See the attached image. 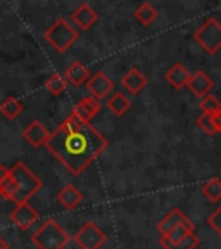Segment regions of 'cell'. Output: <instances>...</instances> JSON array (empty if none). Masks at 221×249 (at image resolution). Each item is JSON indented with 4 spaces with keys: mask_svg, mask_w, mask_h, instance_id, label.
<instances>
[{
    "mask_svg": "<svg viewBox=\"0 0 221 249\" xmlns=\"http://www.w3.org/2000/svg\"><path fill=\"white\" fill-rule=\"evenodd\" d=\"M109 142L92 124L73 113L62 121L47 139V151L69 171L80 175L107 149Z\"/></svg>",
    "mask_w": 221,
    "mask_h": 249,
    "instance_id": "1",
    "label": "cell"
},
{
    "mask_svg": "<svg viewBox=\"0 0 221 249\" xmlns=\"http://www.w3.org/2000/svg\"><path fill=\"white\" fill-rule=\"evenodd\" d=\"M11 177L16 180V185H17V192H16L14 199H12L16 204L30 202V199L42 189V180L23 161H17L11 168Z\"/></svg>",
    "mask_w": 221,
    "mask_h": 249,
    "instance_id": "2",
    "label": "cell"
},
{
    "mask_svg": "<svg viewBox=\"0 0 221 249\" xmlns=\"http://www.w3.org/2000/svg\"><path fill=\"white\" fill-rule=\"evenodd\" d=\"M31 242L38 249H66L69 235L55 220L49 218L47 222L42 223V227L33 232Z\"/></svg>",
    "mask_w": 221,
    "mask_h": 249,
    "instance_id": "3",
    "label": "cell"
},
{
    "mask_svg": "<svg viewBox=\"0 0 221 249\" xmlns=\"http://www.w3.org/2000/svg\"><path fill=\"white\" fill-rule=\"evenodd\" d=\"M43 38L51 43L57 52H66L71 45L78 40V31L66 18H59L54 24L47 28Z\"/></svg>",
    "mask_w": 221,
    "mask_h": 249,
    "instance_id": "4",
    "label": "cell"
},
{
    "mask_svg": "<svg viewBox=\"0 0 221 249\" xmlns=\"http://www.w3.org/2000/svg\"><path fill=\"white\" fill-rule=\"evenodd\" d=\"M194 40L209 55H214L221 51V23L214 18H207L201 26L195 30Z\"/></svg>",
    "mask_w": 221,
    "mask_h": 249,
    "instance_id": "5",
    "label": "cell"
},
{
    "mask_svg": "<svg viewBox=\"0 0 221 249\" xmlns=\"http://www.w3.org/2000/svg\"><path fill=\"white\" fill-rule=\"evenodd\" d=\"M73 241L76 242L80 249H101L107 241V235L93 222H86L73 235Z\"/></svg>",
    "mask_w": 221,
    "mask_h": 249,
    "instance_id": "6",
    "label": "cell"
},
{
    "mask_svg": "<svg viewBox=\"0 0 221 249\" xmlns=\"http://www.w3.org/2000/svg\"><path fill=\"white\" fill-rule=\"evenodd\" d=\"M9 218L19 230H28L38 222L40 214L30 202H23V204H16V208L11 211Z\"/></svg>",
    "mask_w": 221,
    "mask_h": 249,
    "instance_id": "7",
    "label": "cell"
},
{
    "mask_svg": "<svg viewBox=\"0 0 221 249\" xmlns=\"http://www.w3.org/2000/svg\"><path fill=\"white\" fill-rule=\"evenodd\" d=\"M86 89H88V92L92 93V97H95L99 101V99L107 97L109 93L113 92L114 83L107 74L99 71V73L90 76V80L86 82Z\"/></svg>",
    "mask_w": 221,
    "mask_h": 249,
    "instance_id": "8",
    "label": "cell"
},
{
    "mask_svg": "<svg viewBox=\"0 0 221 249\" xmlns=\"http://www.w3.org/2000/svg\"><path fill=\"white\" fill-rule=\"evenodd\" d=\"M51 137V132L45 128V124H42V121L35 120L28 124L26 128L23 130V139L26 140L28 144L33 147H42L45 145L47 139Z\"/></svg>",
    "mask_w": 221,
    "mask_h": 249,
    "instance_id": "9",
    "label": "cell"
},
{
    "mask_svg": "<svg viewBox=\"0 0 221 249\" xmlns=\"http://www.w3.org/2000/svg\"><path fill=\"white\" fill-rule=\"evenodd\" d=\"M71 21H73L80 30L86 31L99 21V14L90 4H82L73 14H71Z\"/></svg>",
    "mask_w": 221,
    "mask_h": 249,
    "instance_id": "10",
    "label": "cell"
},
{
    "mask_svg": "<svg viewBox=\"0 0 221 249\" xmlns=\"http://www.w3.org/2000/svg\"><path fill=\"white\" fill-rule=\"evenodd\" d=\"M213 80L207 76L204 71H195L190 74V80H188V90L194 93L195 97H206L207 93H211L213 90Z\"/></svg>",
    "mask_w": 221,
    "mask_h": 249,
    "instance_id": "11",
    "label": "cell"
},
{
    "mask_svg": "<svg viewBox=\"0 0 221 249\" xmlns=\"http://www.w3.org/2000/svg\"><path fill=\"white\" fill-rule=\"evenodd\" d=\"M101 109H102L101 101H97L95 97H85L73 107V114L76 118H80L82 121L90 123V120L93 116H97Z\"/></svg>",
    "mask_w": 221,
    "mask_h": 249,
    "instance_id": "12",
    "label": "cell"
},
{
    "mask_svg": "<svg viewBox=\"0 0 221 249\" xmlns=\"http://www.w3.org/2000/svg\"><path fill=\"white\" fill-rule=\"evenodd\" d=\"M121 85L128 90L132 95H136L147 87V76L142 71H138L136 68H132L126 74H123L121 78Z\"/></svg>",
    "mask_w": 221,
    "mask_h": 249,
    "instance_id": "13",
    "label": "cell"
},
{
    "mask_svg": "<svg viewBox=\"0 0 221 249\" xmlns=\"http://www.w3.org/2000/svg\"><path fill=\"white\" fill-rule=\"evenodd\" d=\"M64 78L66 82L71 83L73 87H82L83 83H86L90 80V70L80 61H74L73 64L66 68L64 71Z\"/></svg>",
    "mask_w": 221,
    "mask_h": 249,
    "instance_id": "14",
    "label": "cell"
},
{
    "mask_svg": "<svg viewBox=\"0 0 221 249\" xmlns=\"http://www.w3.org/2000/svg\"><path fill=\"white\" fill-rule=\"evenodd\" d=\"M195 230V225L194 222H192L190 218H185L182 223H180L178 227H175V229L171 230L168 235H161L159 239V244L161 246H166V244H176V242L183 241V239L188 235V233H194Z\"/></svg>",
    "mask_w": 221,
    "mask_h": 249,
    "instance_id": "15",
    "label": "cell"
},
{
    "mask_svg": "<svg viewBox=\"0 0 221 249\" xmlns=\"http://www.w3.org/2000/svg\"><path fill=\"white\" fill-rule=\"evenodd\" d=\"M190 71L187 70L183 64H180V62H176V64H173V66L170 68V70L166 71V74H164V78H166V82L170 83L171 87L175 90H180L183 89V87L188 85V80H190Z\"/></svg>",
    "mask_w": 221,
    "mask_h": 249,
    "instance_id": "16",
    "label": "cell"
},
{
    "mask_svg": "<svg viewBox=\"0 0 221 249\" xmlns=\"http://www.w3.org/2000/svg\"><path fill=\"white\" fill-rule=\"evenodd\" d=\"M57 201L61 202L66 210H74V208L83 201V194L78 191L73 183H68V185H64L61 191H59Z\"/></svg>",
    "mask_w": 221,
    "mask_h": 249,
    "instance_id": "17",
    "label": "cell"
},
{
    "mask_svg": "<svg viewBox=\"0 0 221 249\" xmlns=\"http://www.w3.org/2000/svg\"><path fill=\"white\" fill-rule=\"evenodd\" d=\"M185 218L187 216L183 214L182 210H178V208H173V210H171L170 213H168L166 216H164L163 220L157 223V232H159L161 235H168V233L175 229V227H178L180 223L185 220Z\"/></svg>",
    "mask_w": 221,
    "mask_h": 249,
    "instance_id": "18",
    "label": "cell"
},
{
    "mask_svg": "<svg viewBox=\"0 0 221 249\" xmlns=\"http://www.w3.org/2000/svg\"><path fill=\"white\" fill-rule=\"evenodd\" d=\"M105 106H107V109L113 114H116V116H123V114L132 107V101H130L123 92H114L113 95L107 99Z\"/></svg>",
    "mask_w": 221,
    "mask_h": 249,
    "instance_id": "19",
    "label": "cell"
},
{
    "mask_svg": "<svg viewBox=\"0 0 221 249\" xmlns=\"http://www.w3.org/2000/svg\"><path fill=\"white\" fill-rule=\"evenodd\" d=\"M157 9L152 7L149 2H144V4H140L138 9L135 11V19L138 21L140 24H144V26H151L155 19H157Z\"/></svg>",
    "mask_w": 221,
    "mask_h": 249,
    "instance_id": "20",
    "label": "cell"
},
{
    "mask_svg": "<svg viewBox=\"0 0 221 249\" xmlns=\"http://www.w3.org/2000/svg\"><path fill=\"white\" fill-rule=\"evenodd\" d=\"M0 113L4 114L5 118H9V120H16V118H19L21 113H23V104L16 97H7L0 104Z\"/></svg>",
    "mask_w": 221,
    "mask_h": 249,
    "instance_id": "21",
    "label": "cell"
},
{
    "mask_svg": "<svg viewBox=\"0 0 221 249\" xmlns=\"http://www.w3.org/2000/svg\"><path fill=\"white\" fill-rule=\"evenodd\" d=\"M201 192L204 194V197L211 202L221 201V180L220 178H211L207 180L204 185L201 187Z\"/></svg>",
    "mask_w": 221,
    "mask_h": 249,
    "instance_id": "22",
    "label": "cell"
},
{
    "mask_svg": "<svg viewBox=\"0 0 221 249\" xmlns=\"http://www.w3.org/2000/svg\"><path fill=\"white\" fill-rule=\"evenodd\" d=\"M66 87H68L66 78L62 76L61 73L51 74V76L47 78V82H45V89L49 90L52 95H61V93L66 90Z\"/></svg>",
    "mask_w": 221,
    "mask_h": 249,
    "instance_id": "23",
    "label": "cell"
},
{
    "mask_svg": "<svg viewBox=\"0 0 221 249\" xmlns=\"http://www.w3.org/2000/svg\"><path fill=\"white\" fill-rule=\"evenodd\" d=\"M199 109L204 114H214L221 109V102L214 93H207L206 97H202L201 102H199Z\"/></svg>",
    "mask_w": 221,
    "mask_h": 249,
    "instance_id": "24",
    "label": "cell"
},
{
    "mask_svg": "<svg viewBox=\"0 0 221 249\" xmlns=\"http://www.w3.org/2000/svg\"><path fill=\"white\" fill-rule=\"evenodd\" d=\"M201 244L199 237L194 233H188L183 241L176 242V244H166V246H161L163 249H197V246Z\"/></svg>",
    "mask_w": 221,
    "mask_h": 249,
    "instance_id": "25",
    "label": "cell"
},
{
    "mask_svg": "<svg viewBox=\"0 0 221 249\" xmlns=\"http://www.w3.org/2000/svg\"><path fill=\"white\" fill-rule=\"evenodd\" d=\"M16 192H17L16 180L9 175L4 182L0 183V196H2L4 199H7V201H12V199H14V196H16Z\"/></svg>",
    "mask_w": 221,
    "mask_h": 249,
    "instance_id": "26",
    "label": "cell"
},
{
    "mask_svg": "<svg viewBox=\"0 0 221 249\" xmlns=\"http://www.w3.org/2000/svg\"><path fill=\"white\" fill-rule=\"evenodd\" d=\"M197 126L206 133V135H214V133H216V128H214V123H213V116H211V114L201 113V116L197 118Z\"/></svg>",
    "mask_w": 221,
    "mask_h": 249,
    "instance_id": "27",
    "label": "cell"
},
{
    "mask_svg": "<svg viewBox=\"0 0 221 249\" xmlns=\"http://www.w3.org/2000/svg\"><path fill=\"white\" fill-rule=\"evenodd\" d=\"M207 223H209L211 229H213L214 232H216L218 235L221 237V206L216 208V210L209 214V218H207Z\"/></svg>",
    "mask_w": 221,
    "mask_h": 249,
    "instance_id": "28",
    "label": "cell"
},
{
    "mask_svg": "<svg viewBox=\"0 0 221 249\" xmlns=\"http://www.w3.org/2000/svg\"><path fill=\"white\" fill-rule=\"evenodd\" d=\"M213 116V123H214V128H216V133H221V109L218 113L211 114Z\"/></svg>",
    "mask_w": 221,
    "mask_h": 249,
    "instance_id": "29",
    "label": "cell"
},
{
    "mask_svg": "<svg viewBox=\"0 0 221 249\" xmlns=\"http://www.w3.org/2000/svg\"><path fill=\"white\" fill-rule=\"evenodd\" d=\"M9 175H11V168H7L5 164H0V183L4 182Z\"/></svg>",
    "mask_w": 221,
    "mask_h": 249,
    "instance_id": "30",
    "label": "cell"
},
{
    "mask_svg": "<svg viewBox=\"0 0 221 249\" xmlns=\"http://www.w3.org/2000/svg\"><path fill=\"white\" fill-rule=\"evenodd\" d=\"M0 249H9V244L5 242V239L0 237Z\"/></svg>",
    "mask_w": 221,
    "mask_h": 249,
    "instance_id": "31",
    "label": "cell"
}]
</instances>
